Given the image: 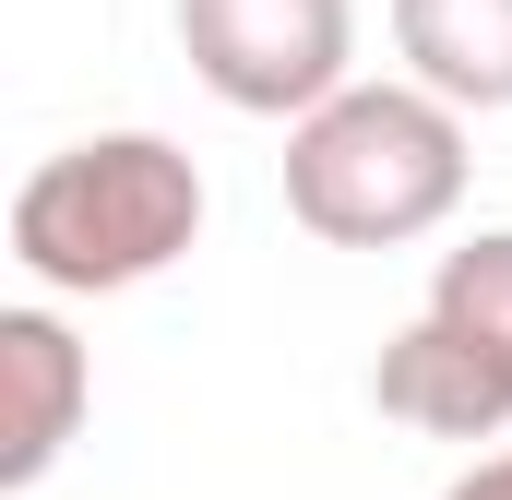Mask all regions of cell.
I'll list each match as a JSON object with an SVG mask.
<instances>
[{"label": "cell", "mask_w": 512, "mask_h": 500, "mask_svg": "<svg viewBox=\"0 0 512 500\" xmlns=\"http://www.w3.org/2000/svg\"><path fill=\"white\" fill-rule=\"evenodd\" d=\"M203 215H215V191H203L191 143H167V131H84V143L24 167L12 262H24L36 298H131L167 262H191Z\"/></svg>", "instance_id": "6da1fadb"}, {"label": "cell", "mask_w": 512, "mask_h": 500, "mask_svg": "<svg viewBox=\"0 0 512 500\" xmlns=\"http://www.w3.org/2000/svg\"><path fill=\"white\" fill-rule=\"evenodd\" d=\"M465 108H441L429 84H346L334 108L286 131V215L322 250H417L465 215Z\"/></svg>", "instance_id": "7a4b0ae2"}, {"label": "cell", "mask_w": 512, "mask_h": 500, "mask_svg": "<svg viewBox=\"0 0 512 500\" xmlns=\"http://www.w3.org/2000/svg\"><path fill=\"white\" fill-rule=\"evenodd\" d=\"M179 60L239 120H310L358 84V0H179Z\"/></svg>", "instance_id": "3957f363"}, {"label": "cell", "mask_w": 512, "mask_h": 500, "mask_svg": "<svg viewBox=\"0 0 512 500\" xmlns=\"http://www.w3.org/2000/svg\"><path fill=\"white\" fill-rule=\"evenodd\" d=\"M84 405H96L84 334H72L48 298L0 310V489H36V477L84 441Z\"/></svg>", "instance_id": "277c9868"}, {"label": "cell", "mask_w": 512, "mask_h": 500, "mask_svg": "<svg viewBox=\"0 0 512 500\" xmlns=\"http://www.w3.org/2000/svg\"><path fill=\"white\" fill-rule=\"evenodd\" d=\"M393 48H405V84H429L441 108L465 120L512 108V0H393Z\"/></svg>", "instance_id": "5b68a950"}, {"label": "cell", "mask_w": 512, "mask_h": 500, "mask_svg": "<svg viewBox=\"0 0 512 500\" xmlns=\"http://www.w3.org/2000/svg\"><path fill=\"white\" fill-rule=\"evenodd\" d=\"M417 322H429V334H441V346H453V358L512 405V227H477V239L441 250Z\"/></svg>", "instance_id": "8992f818"}, {"label": "cell", "mask_w": 512, "mask_h": 500, "mask_svg": "<svg viewBox=\"0 0 512 500\" xmlns=\"http://www.w3.org/2000/svg\"><path fill=\"white\" fill-rule=\"evenodd\" d=\"M441 500H512V453H477V465H465Z\"/></svg>", "instance_id": "52a82bcc"}]
</instances>
